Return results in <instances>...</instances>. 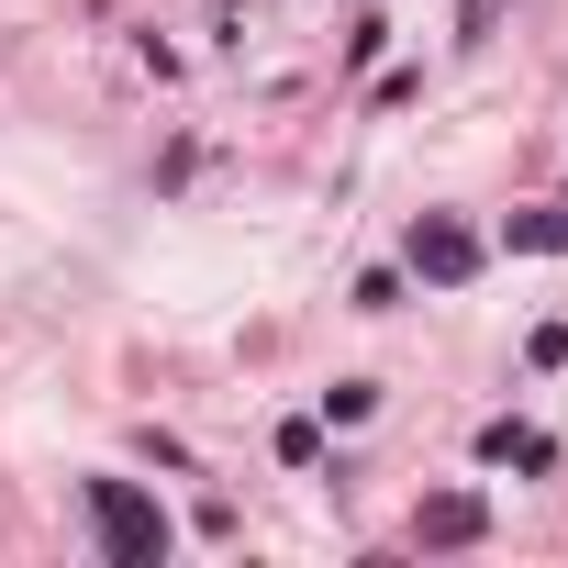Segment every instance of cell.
Here are the masks:
<instances>
[{"label":"cell","instance_id":"6","mask_svg":"<svg viewBox=\"0 0 568 568\" xmlns=\"http://www.w3.org/2000/svg\"><path fill=\"white\" fill-rule=\"evenodd\" d=\"M324 413H335V424H368V413H379V390H368V379H335V390H324Z\"/></svg>","mask_w":568,"mask_h":568},{"label":"cell","instance_id":"3","mask_svg":"<svg viewBox=\"0 0 568 568\" xmlns=\"http://www.w3.org/2000/svg\"><path fill=\"white\" fill-rule=\"evenodd\" d=\"M479 535H490V501H479V490H435V501L413 513V546H435V557H446V546H479Z\"/></svg>","mask_w":568,"mask_h":568},{"label":"cell","instance_id":"4","mask_svg":"<svg viewBox=\"0 0 568 568\" xmlns=\"http://www.w3.org/2000/svg\"><path fill=\"white\" fill-rule=\"evenodd\" d=\"M479 468H557V446L535 424H479Z\"/></svg>","mask_w":568,"mask_h":568},{"label":"cell","instance_id":"1","mask_svg":"<svg viewBox=\"0 0 568 568\" xmlns=\"http://www.w3.org/2000/svg\"><path fill=\"white\" fill-rule=\"evenodd\" d=\"M90 535H101V557H112V568H156V557L179 546V524H168L134 479H90Z\"/></svg>","mask_w":568,"mask_h":568},{"label":"cell","instance_id":"5","mask_svg":"<svg viewBox=\"0 0 568 568\" xmlns=\"http://www.w3.org/2000/svg\"><path fill=\"white\" fill-rule=\"evenodd\" d=\"M513 256H568V201H546V212H513V234H501Z\"/></svg>","mask_w":568,"mask_h":568},{"label":"cell","instance_id":"2","mask_svg":"<svg viewBox=\"0 0 568 568\" xmlns=\"http://www.w3.org/2000/svg\"><path fill=\"white\" fill-rule=\"evenodd\" d=\"M402 256H413V278H424V291H457V278H479V234H468L457 212H424Z\"/></svg>","mask_w":568,"mask_h":568}]
</instances>
